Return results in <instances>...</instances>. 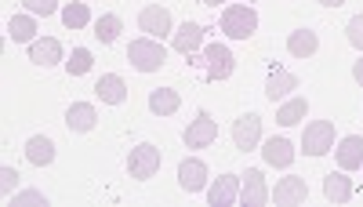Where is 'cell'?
I'll return each mask as SVG.
<instances>
[{
  "label": "cell",
  "mask_w": 363,
  "mask_h": 207,
  "mask_svg": "<svg viewBox=\"0 0 363 207\" xmlns=\"http://www.w3.org/2000/svg\"><path fill=\"white\" fill-rule=\"evenodd\" d=\"M128 62H131L138 73H157V69L167 62V51H164V44L153 40V37H138V40H131V47H128Z\"/></svg>",
  "instance_id": "1"
},
{
  "label": "cell",
  "mask_w": 363,
  "mask_h": 207,
  "mask_svg": "<svg viewBox=\"0 0 363 207\" xmlns=\"http://www.w3.org/2000/svg\"><path fill=\"white\" fill-rule=\"evenodd\" d=\"M258 29V15L251 4H233L222 11V33L233 37V40H247L251 33Z\"/></svg>",
  "instance_id": "2"
},
{
  "label": "cell",
  "mask_w": 363,
  "mask_h": 207,
  "mask_svg": "<svg viewBox=\"0 0 363 207\" xmlns=\"http://www.w3.org/2000/svg\"><path fill=\"white\" fill-rule=\"evenodd\" d=\"M160 164H164V157H160L157 145L153 142H142V145H135L131 157H128V174H131V179H138V182H149L160 171Z\"/></svg>",
  "instance_id": "3"
},
{
  "label": "cell",
  "mask_w": 363,
  "mask_h": 207,
  "mask_svg": "<svg viewBox=\"0 0 363 207\" xmlns=\"http://www.w3.org/2000/svg\"><path fill=\"white\" fill-rule=\"evenodd\" d=\"M138 29L145 37H153V40H164L174 33V22H171V11L160 8V4H145L138 11Z\"/></svg>",
  "instance_id": "4"
},
{
  "label": "cell",
  "mask_w": 363,
  "mask_h": 207,
  "mask_svg": "<svg viewBox=\"0 0 363 207\" xmlns=\"http://www.w3.org/2000/svg\"><path fill=\"white\" fill-rule=\"evenodd\" d=\"M301 150L309 157H323L335 150V124L330 121H313L306 124V135H301Z\"/></svg>",
  "instance_id": "5"
},
{
  "label": "cell",
  "mask_w": 363,
  "mask_h": 207,
  "mask_svg": "<svg viewBox=\"0 0 363 207\" xmlns=\"http://www.w3.org/2000/svg\"><path fill=\"white\" fill-rule=\"evenodd\" d=\"M203 62H207V80H229L236 69V58L225 44H207L203 47Z\"/></svg>",
  "instance_id": "6"
},
{
  "label": "cell",
  "mask_w": 363,
  "mask_h": 207,
  "mask_svg": "<svg viewBox=\"0 0 363 207\" xmlns=\"http://www.w3.org/2000/svg\"><path fill=\"white\" fill-rule=\"evenodd\" d=\"M269 200V186H265V174L258 167H247L240 174V203L244 207H262Z\"/></svg>",
  "instance_id": "7"
},
{
  "label": "cell",
  "mask_w": 363,
  "mask_h": 207,
  "mask_svg": "<svg viewBox=\"0 0 363 207\" xmlns=\"http://www.w3.org/2000/svg\"><path fill=\"white\" fill-rule=\"evenodd\" d=\"M233 142H236V150L251 153L255 145L262 142V116L258 113H244V116H240V121L233 124Z\"/></svg>",
  "instance_id": "8"
},
{
  "label": "cell",
  "mask_w": 363,
  "mask_h": 207,
  "mask_svg": "<svg viewBox=\"0 0 363 207\" xmlns=\"http://www.w3.org/2000/svg\"><path fill=\"white\" fill-rule=\"evenodd\" d=\"M272 200H277V207H298L309 200V186L306 179H298V174H287V179L277 182V189H272Z\"/></svg>",
  "instance_id": "9"
},
{
  "label": "cell",
  "mask_w": 363,
  "mask_h": 207,
  "mask_svg": "<svg viewBox=\"0 0 363 207\" xmlns=\"http://www.w3.org/2000/svg\"><path fill=\"white\" fill-rule=\"evenodd\" d=\"M182 138H186L189 150H207V145L218 138V124L211 121V113H196V121L186 128V135H182Z\"/></svg>",
  "instance_id": "10"
},
{
  "label": "cell",
  "mask_w": 363,
  "mask_h": 207,
  "mask_svg": "<svg viewBox=\"0 0 363 207\" xmlns=\"http://www.w3.org/2000/svg\"><path fill=\"white\" fill-rule=\"evenodd\" d=\"M178 186L186 193H200L207 189V164L200 157H186L178 164Z\"/></svg>",
  "instance_id": "11"
},
{
  "label": "cell",
  "mask_w": 363,
  "mask_h": 207,
  "mask_svg": "<svg viewBox=\"0 0 363 207\" xmlns=\"http://www.w3.org/2000/svg\"><path fill=\"white\" fill-rule=\"evenodd\" d=\"M171 47L178 51V55H186V58H193L200 47H203V26H196V22H186V26H178L174 33H171Z\"/></svg>",
  "instance_id": "12"
},
{
  "label": "cell",
  "mask_w": 363,
  "mask_h": 207,
  "mask_svg": "<svg viewBox=\"0 0 363 207\" xmlns=\"http://www.w3.org/2000/svg\"><path fill=\"white\" fill-rule=\"evenodd\" d=\"M207 200H211V207L236 203L240 200V174H218V179L211 182V189H207Z\"/></svg>",
  "instance_id": "13"
},
{
  "label": "cell",
  "mask_w": 363,
  "mask_h": 207,
  "mask_svg": "<svg viewBox=\"0 0 363 207\" xmlns=\"http://www.w3.org/2000/svg\"><path fill=\"white\" fill-rule=\"evenodd\" d=\"M95 124H99V113H95V106H91V102H73V106L66 109V128H69L73 135L95 131Z\"/></svg>",
  "instance_id": "14"
},
{
  "label": "cell",
  "mask_w": 363,
  "mask_h": 207,
  "mask_svg": "<svg viewBox=\"0 0 363 207\" xmlns=\"http://www.w3.org/2000/svg\"><path fill=\"white\" fill-rule=\"evenodd\" d=\"M29 62H37V66H44V69L58 66V62H62V44H58L55 37L33 40V44H29Z\"/></svg>",
  "instance_id": "15"
},
{
  "label": "cell",
  "mask_w": 363,
  "mask_h": 207,
  "mask_svg": "<svg viewBox=\"0 0 363 207\" xmlns=\"http://www.w3.org/2000/svg\"><path fill=\"white\" fill-rule=\"evenodd\" d=\"M335 157H338V167H342V171L363 167V135H345V138L338 142Z\"/></svg>",
  "instance_id": "16"
},
{
  "label": "cell",
  "mask_w": 363,
  "mask_h": 207,
  "mask_svg": "<svg viewBox=\"0 0 363 207\" xmlns=\"http://www.w3.org/2000/svg\"><path fill=\"white\" fill-rule=\"evenodd\" d=\"M95 95H99L106 106H124V102H128V84H124V77L106 73V77L95 84Z\"/></svg>",
  "instance_id": "17"
},
{
  "label": "cell",
  "mask_w": 363,
  "mask_h": 207,
  "mask_svg": "<svg viewBox=\"0 0 363 207\" xmlns=\"http://www.w3.org/2000/svg\"><path fill=\"white\" fill-rule=\"evenodd\" d=\"M262 157H265L269 167H291L298 153H294V145H291L287 138H269V142L262 145Z\"/></svg>",
  "instance_id": "18"
},
{
  "label": "cell",
  "mask_w": 363,
  "mask_h": 207,
  "mask_svg": "<svg viewBox=\"0 0 363 207\" xmlns=\"http://www.w3.org/2000/svg\"><path fill=\"white\" fill-rule=\"evenodd\" d=\"M352 179L345 171H330L327 179H323V196L330 200V203H345V200H352Z\"/></svg>",
  "instance_id": "19"
},
{
  "label": "cell",
  "mask_w": 363,
  "mask_h": 207,
  "mask_svg": "<svg viewBox=\"0 0 363 207\" xmlns=\"http://www.w3.org/2000/svg\"><path fill=\"white\" fill-rule=\"evenodd\" d=\"M291 91H298V77L287 73V69H272L269 80H265V95H269L272 102H280V99H287Z\"/></svg>",
  "instance_id": "20"
},
{
  "label": "cell",
  "mask_w": 363,
  "mask_h": 207,
  "mask_svg": "<svg viewBox=\"0 0 363 207\" xmlns=\"http://www.w3.org/2000/svg\"><path fill=\"white\" fill-rule=\"evenodd\" d=\"M26 160L33 164V167H48L55 160V142L48 135H33L26 142Z\"/></svg>",
  "instance_id": "21"
},
{
  "label": "cell",
  "mask_w": 363,
  "mask_h": 207,
  "mask_svg": "<svg viewBox=\"0 0 363 207\" xmlns=\"http://www.w3.org/2000/svg\"><path fill=\"white\" fill-rule=\"evenodd\" d=\"M316 47H320V37L313 29H294V33H287V51L294 58H309V55H316Z\"/></svg>",
  "instance_id": "22"
},
{
  "label": "cell",
  "mask_w": 363,
  "mask_h": 207,
  "mask_svg": "<svg viewBox=\"0 0 363 207\" xmlns=\"http://www.w3.org/2000/svg\"><path fill=\"white\" fill-rule=\"evenodd\" d=\"M8 37L15 44H33L37 40V15H15L8 22Z\"/></svg>",
  "instance_id": "23"
},
{
  "label": "cell",
  "mask_w": 363,
  "mask_h": 207,
  "mask_svg": "<svg viewBox=\"0 0 363 207\" xmlns=\"http://www.w3.org/2000/svg\"><path fill=\"white\" fill-rule=\"evenodd\" d=\"M178 106H182V99H178L174 87H157V91H149V109H153L157 116H171Z\"/></svg>",
  "instance_id": "24"
},
{
  "label": "cell",
  "mask_w": 363,
  "mask_h": 207,
  "mask_svg": "<svg viewBox=\"0 0 363 207\" xmlns=\"http://www.w3.org/2000/svg\"><path fill=\"white\" fill-rule=\"evenodd\" d=\"M306 113H309V102H306V99H291V102H284V106L277 109V124H280V128H291V124H298Z\"/></svg>",
  "instance_id": "25"
},
{
  "label": "cell",
  "mask_w": 363,
  "mask_h": 207,
  "mask_svg": "<svg viewBox=\"0 0 363 207\" xmlns=\"http://www.w3.org/2000/svg\"><path fill=\"white\" fill-rule=\"evenodd\" d=\"M62 22H66V29H84L91 22V8L80 4V0H73V4L62 8Z\"/></svg>",
  "instance_id": "26"
},
{
  "label": "cell",
  "mask_w": 363,
  "mask_h": 207,
  "mask_svg": "<svg viewBox=\"0 0 363 207\" xmlns=\"http://www.w3.org/2000/svg\"><path fill=\"white\" fill-rule=\"evenodd\" d=\"M120 29H124V22H120V15H102V18L95 22V37H99L102 44H113V40L120 37Z\"/></svg>",
  "instance_id": "27"
},
{
  "label": "cell",
  "mask_w": 363,
  "mask_h": 207,
  "mask_svg": "<svg viewBox=\"0 0 363 207\" xmlns=\"http://www.w3.org/2000/svg\"><path fill=\"white\" fill-rule=\"evenodd\" d=\"M91 62H95V58H91L87 47H73V55L66 58V69H69V77H84L91 69Z\"/></svg>",
  "instance_id": "28"
},
{
  "label": "cell",
  "mask_w": 363,
  "mask_h": 207,
  "mask_svg": "<svg viewBox=\"0 0 363 207\" xmlns=\"http://www.w3.org/2000/svg\"><path fill=\"white\" fill-rule=\"evenodd\" d=\"M22 4H26V11H29V15H37V18H40V15L48 18V15H55V11H58V0H22Z\"/></svg>",
  "instance_id": "29"
},
{
  "label": "cell",
  "mask_w": 363,
  "mask_h": 207,
  "mask_svg": "<svg viewBox=\"0 0 363 207\" xmlns=\"http://www.w3.org/2000/svg\"><path fill=\"white\" fill-rule=\"evenodd\" d=\"M345 33H349V44L363 51V15H352L349 26H345Z\"/></svg>",
  "instance_id": "30"
},
{
  "label": "cell",
  "mask_w": 363,
  "mask_h": 207,
  "mask_svg": "<svg viewBox=\"0 0 363 207\" xmlns=\"http://www.w3.org/2000/svg\"><path fill=\"white\" fill-rule=\"evenodd\" d=\"M15 182H18V171H15V167H0V196H8V200H11Z\"/></svg>",
  "instance_id": "31"
},
{
  "label": "cell",
  "mask_w": 363,
  "mask_h": 207,
  "mask_svg": "<svg viewBox=\"0 0 363 207\" xmlns=\"http://www.w3.org/2000/svg\"><path fill=\"white\" fill-rule=\"evenodd\" d=\"M11 203H15V207H22V203H48V196H44V193H37V189H26V193L11 196Z\"/></svg>",
  "instance_id": "32"
},
{
  "label": "cell",
  "mask_w": 363,
  "mask_h": 207,
  "mask_svg": "<svg viewBox=\"0 0 363 207\" xmlns=\"http://www.w3.org/2000/svg\"><path fill=\"white\" fill-rule=\"evenodd\" d=\"M352 77H356V84H363V58H359V62L352 66Z\"/></svg>",
  "instance_id": "33"
},
{
  "label": "cell",
  "mask_w": 363,
  "mask_h": 207,
  "mask_svg": "<svg viewBox=\"0 0 363 207\" xmlns=\"http://www.w3.org/2000/svg\"><path fill=\"white\" fill-rule=\"evenodd\" d=\"M320 4H323V8H342L345 0H320Z\"/></svg>",
  "instance_id": "34"
},
{
  "label": "cell",
  "mask_w": 363,
  "mask_h": 207,
  "mask_svg": "<svg viewBox=\"0 0 363 207\" xmlns=\"http://www.w3.org/2000/svg\"><path fill=\"white\" fill-rule=\"evenodd\" d=\"M200 4H211V8H218V4H225V0H200Z\"/></svg>",
  "instance_id": "35"
},
{
  "label": "cell",
  "mask_w": 363,
  "mask_h": 207,
  "mask_svg": "<svg viewBox=\"0 0 363 207\" xmlns=\"http://www.w3.org/2000/svg\"><path fill=\"white\" fill-rule=\"evenodd\" d=\"M244 4H258V0H244Z\"/></svg>",
  "instance_id": "36"
}]
</instances>
